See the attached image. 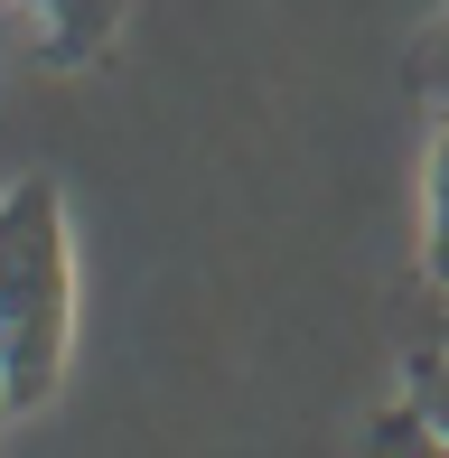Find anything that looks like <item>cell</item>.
Masks as SVG:
<instances>
[{
  "label": "cell",
  "mask_w": 449,
  "mask_h": 458,
  "mask_svg": "<svg viewBox=\"0 0 449 458\" xmlns=\"http://www.w3.org/2000/svg\"><path fill=\"white\" fill-rule=\"evenodd\" d=\"M0 403H10V384H0Z\"/></svg>",
  "instance_id": "5b68a950"
},
{
  "label": "cell",
  "mask_w": 449,
  "mask_h": 458,
  "mask_svg": "<svg viewBox=\"0 0 449 458\" xmlns=\"http://www.w3.org/2000/svg\"><path fill=\"white\" fill-rule=\"evenodd\" d=\"M440 85H449V38H440Z\"/></svg>",
  "instance_id": "277c9868"
},
{
  "label": "cell",
  "mask_w": 449,
  "mask_h": 458,
  "mask_svg": "<svg viewBox=\"0 0 449 458\" xmlns=\"http://www.w3.org/2000/svg\"><path fill=\"white\" fill-rule=\"evenodd\" d=\"M431 262H440V281H449V140H440V159H431Z\"/></svg>",
  "instance_id": "7a4b0ae2"
},
{
  "label": "cell",
  "mask_w": 449,
  "mask_h": 458,
  "mask_svg": "<svg viewBox=\"0 0 449 458\" xmlns=\"http://www.w3.org/2000/svg\"><path fill=\"white\" fill-rule=\"evenodd\" d=\"M421 421H431L440 440H449V374H440V384H431V403H421Z\"/></svg>",
  "instance_id": "3957f363"
},
{
  "label": "cell",
  "mask_w": 449,
  "mask_h": 458,
  "mask_svg": "<svg viewBox=\"0 0 449 458\" xmlns=\"http://www.w3.org/2000/svg\"><path fill=\"white\" fill-rule=\"evenodd\" d=\"M66 216L56 187H10L0 197V384L10 403H38L66 365Z\"/></svg>",
  "instance_id": "6da1fadb"
}]
</instances>
